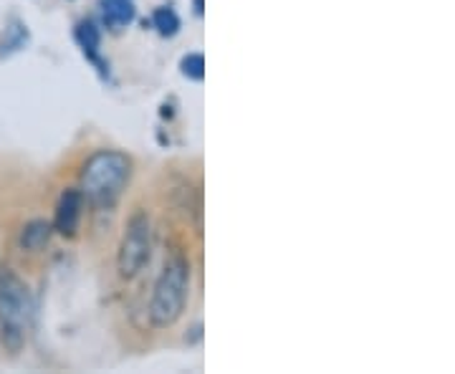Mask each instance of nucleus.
Listing matches in <instances>:
<instances>
[{
    "label": "nucleus",
    "instance_id": "obj_1",
    "mask_svg": "<svg viewBox=\"0 0 455 374\" xmlns=\"http://www.w3.org/2000/svg\"><path fill=\"white\" fill-rule=\"evenodd\" d=\"M132 179V160L116 149H97L82 167L79 193L94 211H114Z\"/></svg>",
    "mask_w": 455,
    "mask_h": 374
},
{
    "label": "nucleus",
    "instance_id": "obj_2",
    "mask_svg": "<svg viewBox=\"0 0 455 374\" xmlns=\"http://www.w3.org/2000/svg\"><path fill=\"white\" fill-rule=\"evenodd\" d=\"M190 278L193 268L188 256L175 253L164 260L163 274L155 281L149 298V324L155 329H170L178 324L190 298Z\"/></svg>",
    "mask_w": 455,
    "mask_h": 374
},
{
    "label": "nucleus",
    "instance_id": "obj_3",
    "mask_svg": "<svg viewBox=\"0 0 455 374\" xmlns=\"http://www.w3.org/2000/svg\"><path fill=\"white\" fill-rule=\"evenodd\" d=\"M33 301L26 281L16 271H0V342L3 346L18 354L31 331Z\"/></svg>",
    "mask_w": 455,
    "mask_h": 374
},
{
    "label": "nucleus",
    "instance_id": "obj_4",
    "mask_svg": "<svg viewBox=\"0 0 455 374\" xmlns=\"http://www.w3.org/2000/svg\"><path fill=\"white\" fill-rule=\"evenodd\" d=\"M149 253H152V223H149L147 212H134L124 226V235H122L119 253H116L119 276L127 281L140 276V271L149 263Z\"/></svg>",
    "mask_w": 455,
    "mask_h": 374
},
{
    "label": "nucleus",
    "instance_id": "obj_5",
    "mask_svg": "<svg viewBox=\"0 0 455 374\" xmlns=\"http://www.w3.org/2000/svg\"><path fill=\"white\" fill-rule=\"evenodd\" d=\"M82 211H84V197L79 193V187H66L61 197H59V205H56V220H53V228L59 230L66 238H74L79 223H82Z\"/></svg>",
    "mask_w": 455,
    "mask_h": 374
},
{
    "label": "nucleus",
    "instance_id": "obj_6",
    "mask_svg": "<svg viewBox=\"0 0 455 374\" xmlns=\"http://www.w3.org/2000/svg\"><path fill=\"white\" fill-rule=\"evenodd\" d=\"M51 226L46 220H31L26 228L20 230V248L23 251H41L49 245Z\"/></svg>",
    "mask_w": 455,
    "mask_h": 374
},
{
    "label": "nucleus",
    "instance_id": "obj_7",
    "mask_svg": "<svg viewBox=\"0 0 455 374\" xmlns=\"http://www.w3.org/2000/svg\"><path fill=\"white\" fill-rule=\"evenodd\" d=\"M134 18V5L130 0H104V20L112 26V28H122L132 23Z\"/></svg>",
    "mask_w": 455,
    "mask_h": 374
},
{
    "label": "nucleus",
    "instance_id": "obj_8",
    "mask_svg": "<svg viewBox=\"0 0 455 374\" xmlns=\"http://www.w3.org/2000/svg\"><path fill=\"white\" fill-rule=\"evenodd\" d=\"M152 23L163 36H175L180 31V18L172 8H157L152 16Z\"/></svg>",
    "mask_w": 455,
    "mask_h": 374
},
{
    "label": "nucleus",
    "instance_id": "obj_9",
    "mask_svg": "<svg viewBox=\"0 0 455 374\" xmlns=\"http://www.w3.org/2000/svg\"><path fill=\"white\" fill-rule=\"evenodd\" d=\"M76 41H79V46H82L86 53H94L99 49V28L94 23H89V20H84L76 26Z\"/></svg>",
    "mask_w": 455,
    "mask_h": 374
},
{
    "label": "nucleus",
    "instance_id": "obj_10",
    "mask_svg": "<svg viewBox=\"0 0 455 374\" xmlns=\"http://www.w3.org/2000/svg\"><path fill=\"white\" fill-rule=\"evenodd\" d=\"M180 66H182V74H185L188 79H193V82H203V76H205V59H203L200 53H190V56H185Z\"/></svg>",
    "mask_w": 455,
    "mask_h": 374
},
{
    "label": "nucleus",
    "instance_id": "obj_11",
    "mask_svg": "<svg viewBox=\"0 0 455 374\" xmlns=\"http://www.w3.org/2000/svg\"><path fill=\"white\" fill-rule=\"evenodd\" d=\"M196 11L197 13H203V0H196Z\"/></svg>",
    "mask_w": 455,
    "mask_h": 374
}]
</instances>
